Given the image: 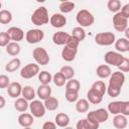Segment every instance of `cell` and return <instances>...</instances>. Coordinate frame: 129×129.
<instances>
[{
	"instance_id": "6da1fadb",
	"label": "cell",
	"mask_w": 129,
	"mask_h": 129,
	"mask_svg": "<svg viewBox=\"0 0 129 129\" xmlns=\"http://www.w3.org/2000/svg\"><path fill=\"white\" fill-rule=\"evenodd\" d=\"M31 22L34 25L41 26L48 23V11L44 6L38 7L31 15Z\"/></svg>"
},
{
	"instance_id": "7a4b0ae2",
	"label": "cell",
	"mask_w": 129,
	"mask_h": 129,
	"mask_svg": "<svg viewBox=\"0 0 129 129\" xmlns=\"http://www.w3.org/2000/svg\"><path fill=\"white\" fill-rule=\"evenodd\" d=\"M76 20L81 25V27H89L94 23L95 18H94V15L89 10L82 9L77 13Z\"/></svg>"
},
{
	"instance_id": "3957f363",
	"label": "cell",
	"mask_w": 129,
	"mask_h": 129,
	"mask_svg": "<svg viewBox=\"0 0 129 129\" xmlns=\"http://www.w3.org/2000/svg\"><path fill=\"white\" fill-rule=\"evenodd\" d=\"M108 118H109V113H108L107 110H105L103 108L91 111L87 115V119L88 120H90V121H92L94 123H97V124H100V123H103V122L107 121Z\"/></svg>"
},
{
	"instance_id": "277c9868",
	"label": "cell",
	"mask_w": 129,
	"mask_h": 129,
	"mask_svg": "<svg viewBox=\"0 0 129 129\" xmlns=\"http://www.w3.org/2000/svg\"><path fill=\"white\" fill-rule=\"evenodd\" d=\"M115 40H116L115 34L113 32H109V31L97 33L96 36H95L96 43L99 44V45H103V46L111 45L115 42Z\"/></svg>"
},
{
	"instance_id": "5b68a950",
	"label": "cell",
	"mask_w": 129,
	"mask_h": 129,
	"mask_svg": "<svg viewBox=\"0 0 129 129\" xmlns=\"http://www.w3.org/2000/svg\"><path fill=\"white\" fill-rule=\"evenodd\" d=\"M32 56L34 58V60L36 61V63L39 66H46L49 62V55L47 53V51L45 50V48L43 47H36L33 49L32 51Z\"/></svg>"
},
{
	"instance_id": "8992f818",
	"label": "cell",
	"mask_w": 129,
	"mask_h": 129,
	"mask_svg": "<svg viewBox=\"0 0 129 129\" xmlns=\"http://www.w3.org/2000/svg\"><path fill=\"white\" fill-rule=\"evenodd\" d=\"M124 57L125 56H123L120 52H117V51H108L104 55L105 62L107 64H111L115 67H119L122 63Z\"/></svg>"
},
{
	"instance_id": "52a82bcc",
	"label": "cell",
	"mask_w": 129,
	"mask_h": 129,
	"mask_svg": "<svg viewBox=\"0 0 129 129\" xmlns=\"http://www.w3.org/2000/svg\"><path fill=\"white\" fill-rule=\"evenodd\" d=\"M124 83H125V75L118 71V72H114L111 74L108 87H112V88L121 90Z\"/></svg>"
},
{
	"instance_id": "ba28073f",
	"label": "cell",
	"mask_w": 129,
	"mask_h": 129,
	"mask_svg": "<svg viewBox=\"0 0 129 129\" xmlns=\"http://www.w3.org/2000/svg\"><path fill=\"white\" fill-rule=\"evenodd\" d=\"M44 37V32L41 29H29L26 33H25V39L28 43L33 44V43H37L39 41H41Z\"/></svg>"
},
{
	"instance_id": "9c48e42d",
	"label": "cell",
	"mask_w": 129,
	"mask_h": 129,
	"mask_svg": "<svg viewBox=\"0 0 129 129\" xmlns=\"http://www.w3.org/2000/svg\"><path fill=\"white\" fill-rule=\"evenodd\" d=\"M113 25L115 29L119 32H123L128 25V18H126L120 11L115 13L113 16Z\"/></svg>"
},
{
	"instance_id": "30bf717a",
	"label": "cell",
	"mask_w": 129,
	"mask_h": 129,
	"mask_svg": "<svg viewBox=\"0 0 129 129\" xmlns=\"http://www.w3.org/2000/svg\"><path fill=\"white\" fill-rule=\"evenodd\" d=\"M39 73V66L37 63H28L20 71V76L23 79H31L38 75Z\"/></svg>"
},
{
	"instance_id": "8fae6325",
	"label": "cell",
	"mask_w": 129,
	"mask_h": 129,
	"mask_svg": "<svg viewBox=\"0 0 129 129\" xmlns=\"http://www.w3.org/2000/svg\"><path fill=\"white\" fill-rule=\"evenodd\" d=\"M29 109L31 112V115L36 118L43 117L45 114V108L44 105L39 101V100H33L29 104Z\"/></svg>"
},
{
	"instance_id": "7c38bea8",
	"label": "cell",
	"mask_w": 129,
	"mask_h": 129,
	"mask_svg": "<svg viewBox=\"0 0 129 129\" xmlns=\"http://www.w3.org/2000/svg\"><path fill=\"white\" fill-rule=\"evenodd\" d=\"M10 37L11 40H13L14 42H18V41H21L23 38H24V32L21 28L19 27H16V26H12L10 27L7 31H6Z\"/></svg>"
},
{
	"instance_id": "4fadbf2b",
	"label": "cell",
	"mask_w": 129,
	"mask_h": 129,
	"mask_svg": "<svg viewBox=\"0 0 129 129\" xmlns=\"http://www.w3.org/2000/svg\"><path fill=\"white\" fill-rule=\"evenodd\" d=\"M49 22L51 24L52 27H55V28H60V27H63L67 23V18L64 15H62L61 13H54L50 19H49Z\"/></svg>"
},
{
	"instance_id": "5bb4252c",
	"label": "cell",
	"mask_w": 129,
	"mask_h": 129,
	"mask_svg": "<svg viewBox=\"0 0 129 129\" xmlns=\"http://www.w3.org/2000/svg\"><path fill=\"white\" fill-rule=\"evenodd\" d=\"M22 87L18 82L10 83V85L7 88V93L11 98H18L21 95Z\"/></svg>"
},
{
	"instance_id": "9a60e30c",
	"label": "cell",
	"mask_w": 129,
	"mask_h": 129,
	"mask_svg": "<svg viewBox=\"0 0 129 129\" xmlns=\"http://www.w3.org/2000/svg\"><path fill=\"white\" fill-rule=\"evenodd\" d=\"M70 37V34L64 31H57L53 33L52 35V41L56 45H66V42L68 38Z\"/></svg>"
},
{
	"instance_id": "2e32d148",
	"label": "cell",
	"mask_w": 129,
	"mask_h": 129,
	"mask_svg": "<svg viewBox=\"0 0 129 129\" xmlns=\"http://www.w3.org/2000/svg\"><path fill=\"white\" fill-rule=\"evenodd\" d=\"M34 122V119H33V116L31 114H28V113H22L19 115L18 117V123L20 126H22L23 128L25 127H30Z\"/></svg>"
},
{
	"instance_id": "e0dca14e",
	"label": "cell",
	"mask_w": 129,
	"mask_h": 129,
	"mask_svg": "<svg viewBox=\"0 0 129 129\" xmlns=\"http://www.w3.org/2000/svg\"><path fill=\"white\" fill-rule=\"evenodd\" d=\"M38 98L40 100H46L49 97H51V88L48 85H40L36 92Z\"/></svg>"
},
{
	"instance_id": "ac0fdd59",
	"label": "cell",
	"mask_w": 129,
	"mask_h": 129,
	"mask_svg": "<svg viewBox=\"0 0 129 129\" xmlns=\"http://www.w3.org/2000/svg\"><path fill=\"white\" fill-rule=\"evenodd\" d=\"M87 98H88V102L92 103V104H100L103 100V95L98 93L97 91L93 90V89H90L87 93Z\"/></svg>"
},
{
	"instance_id": "d6986e66",
	"label": "cell",
	"mask_w": 129,
	"mask_h": 129,
	"mask_svg": "<svg viewBox=\"0 0 129 129\" xmlns=\"http://www.w3.org/2000/svg\"><path fill=\"white\" fill-rule=\"evenodd\" d=\"M115 48L120 53L127 52L129 50V39H127L125 37H121V38L115 40Z\"/></svg>"
},
{
	"instance_id": "ffe728a7",
	"label": "cell",
	"mask_w": 129,
	"mask_h": 129,
	"mask_svg": "<svg viewBox=\"0 0 129 129\" xmlns=\"http://www.w3.org/2000/svg\"><path fill=\"white\" fill-rule=\"evenodd\" d=\"M77 52H78V49L70 48V47L64 45V47L61 50V57L66 61H73L77 55Z\"/></svg>"
},
{
	"instance_id": "44dd1931",
	"label": "cell",
	"mask_w": 129,
	"mask_h": 129,
	"mask_svg": "<svg viewBox=\"0 0 129 129\" xmlns=\"http://www.w3.org/2000/svg\"><path fill=\"white\" fill-rule=\"evenodd\" d=\"M99 125L100 124L94 123V122H92V121H90L86 118V119L79 120L76 127H77V129H98Z\"/></svg>"
},
{
	"instance_id": "7402d4cb",
	"label": "cell",
	"mask_w": 129,
	"mask_h": 129,
	"mask_svg": "<svg viewBox=\"0 0 129 129\" xmlns=\"http://www.w3.org/2000/svg\"><path fill=\"white\" fill-rule=\"evenodd\" d=\"M127 124H128V120L126 116L118 114V115H115V117L113 118V125L117 129H124L126 128Z\"/></svg>"
},
{
	"instance_id": "603a6c76",
	"label": "cell",
	"mask_w": 129,
	"mask_h": 129,
	"mask_svg": "<svg viewBox=\"0 0 129 129\" xmlns=\"http://www.w3.org/2000/svg\"><path fill=\"white\" fill-rule=\"evenodd\" d=\"M96 74L99 78L106 79V78H109L111 76L112 71H111V68L108 64H100L96 70Z\"/></svg>"
},
{
	"instance_id": "cb8c5ba5",
	"label": "cell",
	"mask_w": 129,
	"mask_h": 129,
	"mask_svg": "<svg viewBox=\"0 0 129 129\" xmlns=\"http://www.w3.org/2000/svg\"><path fill=\"white\" fill-rule=\"evenodd\" d=\"M70 123V117L68 114L66 113H58L56 116H55V124L58 126V127H68Z\"/></svg>"
},
{
	"instance_id": "d4e9b609",
	"label": "cell",
	"mask_w": 129,
	"mask_h": 129,
	"mask_svg": "<svg viewBox=\"0 0 129 129\" xmlns=\"http://www.w3.org/2000/svg\"><path fill=\"white\" fill-rule=\"evenodd\" d=\"M6 52L11 56H16L20 52V45L18 44V42L10 41L6 46Z\"/></svg>"
},
{
	"instance_id": "484cf974",
	"label": "cell",
	"mask_w": 129,
	"mask_h": 129,
	"mask_svg": "<svg viewBox=\"0 0 129 129\" xmlns=\"http://www.w3.org/2000/svg\"><path fill=\"white\" fill-rule=\"evenodd\" d=\"M21 95L26 101H33L35 98V91L31 86H25L24 88H22Z\"/></svg>"
},
{
	"instance_id": "4316f807",
	"label": "cell",
	"mask_w": 129,
	"mask_h": 129,
	"mask_svg": "<svg viewBox=\"0 0 129 129\" xmlns=\"http://www.w3.org/2000/svg\"><path fill=\"white\" fill-rule=\"evenodd\" d=\"M44 108L48 111H54L58 108V100L54 97H49L48 99L44 100Z\"/></svg>"
},
{
	"instance_id": "83f0119b",
	"label": "cell",
	"mask_w": 129,
	"mask_h": 129,
	"mask_svg": "<svg viewBox=\"0 0 129 129\" xmlns=\"http://www.w3.org/2000/svg\"><path fill=\"white\" fill-rule=\"evenodd\" d=\"M28 107H29V104L24 98H17L16 101L14 102V108L18 112H25Z\"/></svg>"
},
{
	"instance_id": "f1b7e54d",
	"label": "cell",
	"mask_w": 129,
	"mask_h": 129,
	"mask_svg": "<svg viewBox=\"0 0 129 129\" xmlns=\"http://www.w3.org/2000/svg\"><path fill=\"white\" fill-rule=\"evenodd\" d=\"M20 64H21L20 59L18 57H15V58L11 59L9 62H7V64L5 66V70L8 73H13L20 68Z\"/></svg>"
},
{
	"instance_id": "f546056e",
	"label": "cell",
	"mask_w": 129,
	"mask_h": 129,
	"mask_svg": "<svg viewBox=\"0 0 129 129\" xmlns=\"http://www.w3.org/2000/svg\"><path fill=\"white\" fill-rule=\"evenodd\" d=\"M89 107H90L89 102L86 99H80L76 103V110L79 113H86L89 110Z\"/></svg>"
},
{
	"instance_id": "4dcf8cb0",
	"label": "cell",
	"mask_w": 129,
	"mask_h": 129,
	"mask_svg": "<svg viewBox=\"0 0 129 129\" xmlns=\"http://www.w3.org/2000/svg\"><path fill=\"white\" fill-rule=\"evenodd\" d=\"M38 80L41 83V85H48L52 81V76L50 75V73L46 71H42L38 73Z\"/></svg>"
},
{
	"instance_id": "1f68e13d",
	"label": "cell",
	"mask_w": 129,
	"mask_h": 129,
	"mask_svg": "<svg viewBox=\"0 0 129 129\" xmlns=\"http://www.w3.org/2000/svg\"><path fill=\"white\" fill-rule=\"evenodd\" d=\"M72 36L76 37V38L81 42V41H83V40L85 39V37H86V31H85L84 28L81 27V26L75 27V28L73 29V31H72Z\"/></svg>"
},
{
	"instance_id": "d6a6232c",
	"label": "cell",
	"mask_w": 129,
	"mask_h": 129,
	"mask_svg": "<svg viewBox=\"0 0 129 129\" xmlns=\"http://www.w3.org/2000/svg\"><path fill=\"white\" fill-rule=\"evenodd\" d=\"M12 20V14L10 11L3 9L0 10V23L1 24H8Z\"/></svg>"
},
{
	"instance_id": "836d02e7",
	"label": "cell",
	"mask_w": 129,
	"mask_h": 129,
	"mask_svg": "<svg viewBox=\"0 0 129 129\" xmlns=\"http://www.w3.org/2000/svg\"><path fill=\"white\" fill-rule=\"evenodd\" d=\"M107 7L109 11L113 13H117L121 9V2L119 0H109L107 3Z\"/></svg>"
},
{
	"instance_id": "e575fe53",
	"label": "cell",
	"mask_w": 129,
	"mask_h": 129,
	"mask_svg": "<svg viewBox=\"0 0 129 129\" xmlns=\"http://www.w3.org/2000/svg\"><path fill=\"white\" fill-rule=\"evenodd\" d=\"M80 88H81L80 82L78 80H76V79H71L66 85V90L74 91V92H78V93L80 91Z\"/></svg>"
},
{
	"instance_id": "d590c367",
	"label": "cell",
	"mask_w": 129,
	"mask_h": 129,
	"mask_svg": "<svg viewBox=\"0 0 129 129\" xmlns=\"http://www.w3.org/2000/svg\"><path fill=\"white\" fill-rule=\"evenodd\" d=\"M52 81H53V83H54V85H55L56 87H62V86L66 84L67 79H66V77H64L60 72H58V73H56V74L53 75Z\"/></svg>"
},
{
	"instance_id": "8d00e7d4",
	"label": "cell",
	"mask_w": 129,
	"mask_h": 129,
	"mask_svg": "<svg viewBox=\"0 0 129 129\" xmlns=\"http://www.w3.org/2000/svg\"><path fill=\"white\" fill-rule=\"evenodd\" d=\"M120 107H121V101H114L109 103L108 111L113 115H118L120 114Z\"/></svg>"
},
{
	"instance_id": "74e56055",
	"label": "cell",
	"mask_w": 129,
	"mask_h": 129,
	"mask_svg": "<svg viewBox=\"0 0 129 129\" xmlns=\"http://www.w3.org/2000/svg\"><path fill=\"white\" fill-rule=\"evenodd\" d=\"M75 8V3L71 1H64L59 4V10L61 13H69Z\"/></svg>"
},
{
	"instance_id": "f35d334b",
	"label": "cell",
	"mask_w": 129,
	"mask_h": 129,
	"mask_svg": "<svg viewBox=\"0 0 129 129\" xmlns=\"http://www.w3.org/2000/svg\"><path fill=\"white\" fill-rule=\"evenodd\" d=\"M91 89H93V90L97 91L98 93H100V94H102V95L104 96V94L106 93L107 86L105 85V83H104L103 81H97V82H95V83L92 85Z\"/></svg>"
},
{
	"instance_id": "ab89813d",
	"label": "cell",
	"mask_w": 129,
	"mask_h": 129,
	"mask_svg": "<svg viewBox=\"0 0 129 129\" xmlns=\"http://www.w3.org/2000/svg\"><path fill=\"white\" fill-rule=\"evenodd\" d=\"M59 72L66 77L67 80H71V79H73V77L75 76V70H74L72 67H70V66H63V67L60 69Z\"/></svg>"
},
{
	"instance_id": "60d3db41",
	"label": "cell",
	"mask_w": 129,
	"mask_h": 129,
	"mask_svg": "<svg viewBox=\"0 0 129 129\" xmlns=\"http://www.w3.org/2000/svg\"><path fill=\"white\" fill-rule=\"evenodd\" d=\"M66 100L70 103H74L77 102L79 100V93L78 92H74V91H69L66 90V94H64Z\"/></svg>"
},
{
	"instance_id": "b9f144b4",
	"label": "cell",
	"mask_w": 129,
	"mask_h": 129,
	"mask_svg": "<svg viewBox=\"0 0 129 129\" xmlns=\"http://www.w3.org/2000/svg\"><path fill=\"white\" fill-rule=\"evenodd\" d=\"M79 44H80V41L72 35H70V37L68 38V40L66 42V46H68L70 48H74V49H78Z\"/></svg>"
},
{
	"instance_id": "7bdbcfd3",
	"label": "cell",
	"mask_w": 129,
	"mask_h": 129,
	"mask_svg": "<svg viewBox=\"0 0 129 129\" xmlns=\"http://www.w3.org/2000/svg\"><path fill=\"white\" fill-rule=\"evenodd\" d=\"M120 114L126 117L129 115V102L128 101H121Z\"/></svg>"
},
{
	"instance_id": "ee69618b",
	"label": "cell",
	"mask_w": 129,
	"mask_h": 129,
	"mask_svg": "<svg viewBox=\"0 0 129 129\" xmlns=\"http://www.w3.org/2000/svg\"><path fill=\"white\" fill-rule=\"evenodd\" d=\"M10 40L11 39L7 32H0V46H7Z\"/></svg>"
},
{
	"instance_id": "f6af8a7d",
	"label": "cell",
	"mask_w": 129,
	"mask_h": 129,
	"mask_svg": "<svg viewBox=\"0 0 129 129\" xmlns=\"http://www.w3.org/2000/svg\"><path fill=\"white\" fill-rule=\"evenodd\" d=\"M10 85V80L5 75H0V89H6Z\"/></svg>"
},
{
	"instance_id": "bcb514c9",
	"label": "cell",
	"mask_w": 129,
	"mask_h": 129,
	"mask_svg": "<svg viewBox=\"0 0 129 129\" xmlns=\"http://www.w3.org/2000/svg\"><path fill=\"white\" fill-rule=\"evenodd\" d=\"M118 68L120 70L119 72H121V73H127V72H129V59L127 57H124L122 63Z\"/></svg>"
},
{
	"instance_id": "7dc6e473",
	"label": "cell",
	"mask_w": 129,
	"mask_h": 129,
	"mask_svg": "<svg viewBox=\"0 0 129 129\" xmlns=\"http://www.w3.org/2000/svg\"><path fill=\"white\" fill-rule=\"evenodd\" d=\"M42 129H56V125L51 121H46L42 125Z\"/></svg>"
},
{
	"instance_id": "c3c4849f",
	"label": "cell",
	"mask_w": 129,
	"mask_h": 129,
	"mask_svg": "<svg viewBox=\"0 0 129 129\" xmlns=\"http://www.w3.org/2000/svg\"><path fill=\"white\" fill-rule=\"evenodd\" d=\"M126 18H129V4H125L123 7H121V11H120Z\"/></svg>"
},
{
	"instance_id": "681fc988",
	"label": "cell",
	"mask_w": 129,
	"mask_h": 129,
	"mask_svg": "<svg viewBox=\"0 0 129 129\" xmlns=\"http://www.w3.org/2000/svg\"><path fill=\"white\" fill-rule=\"evenodd\" d=\"M5 104H6V101H5V99H4V97H2V96L0 95V109H2V108H4V106H5Z\"/></svg>"
},
{
	"instance_id": "f907efd6",
	"label": "cell",
	"mask_w": 129,
	"mask_h": 129,
	"mask_svg": "<svg viewBox=\"0 0 129 129\" xmlns=\"http://www.w3.org/2000/svg\"><path fill=\"white\" fill-rule=\"evenodd\" d=\"M64 129H73L72 127H64Z\"/></svg>"
},
{
	"instance_id": "816d5d0a",
	"label": "cell",
	"mask_w": 129,
	"mask_h": 129,
	"mask_svg": "<svg viewBox=\"0 0 129 129\" xmlns=\"http://www.w3.org/2000/svg\"><path fill=\"white\" fill-rule=\"evenodd\" d=\"M24 129H31V128H30V127H25Z\"/></svg>"
},
{
	"instance_id": "f5cc1de1",
	"label": "cell",
	"mask_w": 129,
	"mask_h": 129,
	"mask_svg": "<svg viewBox=\"0 0 129 129\" xmlns=\"http://www.w3.org/2000/svg\"><path fill=\"white\" fill-rule=\"evenodd\" d=\"M1 7H2V4H1V2H0V8H1Z\"/></svg>"
}]
</instances>
